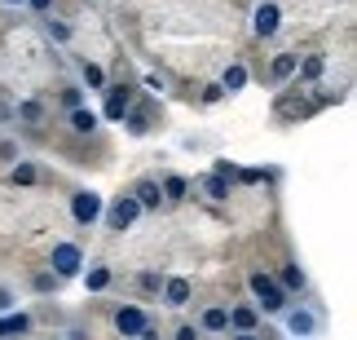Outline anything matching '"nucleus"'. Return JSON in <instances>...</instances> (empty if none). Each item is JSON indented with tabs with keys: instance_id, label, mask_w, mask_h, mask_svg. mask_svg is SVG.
<instances>
[{
	"instance_id": "nucleus-20",
	"label": "nucleus",
	"mask_w": 357,
	"mask_h": 340,
	"mask_svg": "<svg viewBox=\"0 0 357 340\" xmlns=\"http://www.w3.org/2000/svg\"><path fill=\"white\" fill-rule=\"evenodd\" d=\"M98 111H89V106H75V111H71V128L75 133H93V128H98Z\"/></svg>"
},
{
	"instance_id": "nucleus-29",
	"label": "nucleus",
	"mask_w": 357,
	"mask_h": 340,
	"mask_svg": "<svg viewBox=\"0 0 357 340\" xmlns=\"http://www.w3.org/2000/svg\"><path fill=\"white\" fill-rule=\"evenodd\" d=\"M62 102H66V106H71V111H75V106L84 102V89H62Z\"/></svg>"
},
{
	"instance_id": "nucleus-33",
	"label": "nucleus",
	"mask_w": 357,
	"mask_h": 340,
	"mask_svg": "<svg viewBox=\"0 0 357 340\" xmlns=\"http://www.w3.org/2000/svg\"><path fill=\"white\" fill-rule=\"evenodd\" d=\"M176 340H199V332L195 327H181V332H176Z\"/></svg>"
},
{
	"instance_id": "nucleus-24",
	"label": "nucleus",
	"mask_w": 357,
	"mask_h": 340,
	"mask_svg": "<svg viewBox=\"0 0 357 340\" xmlns=\"http://www.w3.org/2000/svg\"><path fill=\"white\" fill-rule=\"evenodd\" d=\"M18 119H26V124H40V119H45V106H40V102H22V106H18Z\"/></svg>"
},
{
	"instance_id": "nucleus-9",
	"label": "nucleus",
	"mask_w": 357,
	"mask_h": 340,
	"mask_svg": "<svg viewBox=\"0 0 357 340\" xmlns=\"http://www.w3.org/2000/svg\"><path fill=\"white\" fill-rule=\"evenodd\" d=\"M287 332L300 336V340L318 336V314H309V309H291V314H287Z\"/></svg>"
},
{
	"instance_id": "nucleus-36",
	"label": "nucleus",
	"mask_w": 357,
	"mask_h": 340,
	"mask_svg": "<svg viewBox=\"0 0 357 340\" xmlns=\"http://www.w3.org/2000/svg\"><path fill=\"white\" fill-rule=\"evenodd\" d=\"M234 340H260V336H256V332H238Z\"/></svg>"
},
{
	"instance_id": "nucleus-23",
	"label": "nucleus",
	"mask_w": 357,
	"mask_h": 340,
	"mask_svg": "<svg viewBox=\"0 0 357 340\" xmlns=\"http://www.w3.org/2000/svg\"><path fill=\"white\" fill-rule=\"evenodd\" d=\"M79 80H84L89 89H106V71H102L98 62H84V66H79Z\"/></svg>"
},
{
	"instance_id": "nucleus-26",
	"label": "nucleus",
	"mask_w": 357,
	"mask_h": 340,
	"mask_svg": "<svg viewBox=\"0 0 357 340\" xmlns=\"http://www.w3.org/2000/svg\"><path fill=\"white\" fill-rule=\"evenodd\" d=\"M49 36L58 40V45H66V40H71V27H66V22H49Z\"/></svg>"
},
{
	"instance_id": "nucleus-21",
	"label": "nucleus",
	"mask_w": 357,
	"mask_h": 340,
	"mask_svg": "<svg viewBox=\"0 0 357 340\" xmlns=\"http://www.w3.org/2000/svg\"><path fill=\"white\" fill-rule=\"evenodd\" d=\"M296 66H300V58H296V53H278L269 71H273V80H291V75H296Z\"/></svg>"
},
{
	"instance_id": "nucleus-37",
	"label": "nucleus",
	"mask_w": 357,
	"mask_h": 340,
	"mask_svg": "<svg viewBox=\"0 0 357 340\" xmlns=\"http://www.w3.org/2000/svg\"><path fill=\"white\" fill-rule=\"evenodd\" d=\"M9 5H22V0H9Z\"/></svg>"
},
{
	"instance_id": "nucleus-10",
	"label": "nucleus",
	"mask_w": 357,
	"mask_h": 340,
	"mask_svg": "<svg viewBox=\"0 0 357 340\" xmlns=\"http://www.w3.org/2000/svg\"><path fill=\"white\" fill-rule=\"evenodd\" d=\"M190 292H195V288H190V279H163V301H168L172 309H181L190 301Z\"/></svg>"
},
{
	"instance_id": "nucleus-22",
	"label": "nucleus",
	"mask_w": 357,
	"mask_h": 340,
	"mask_svg": "<svg viewBox=\"0 0 357 340\" xmlns=\"http://www.w3.org/2000/svg\"><path fill=\"white\" fill-rule=\"evenodd\" d=\"M203 190H208V199H212V203H225V199H229V182H225V177H216V172L208 177V182H203Z\"/></svg>"
},
{
	"instance_id": "nucleus-15",
	"label": "nucleus",
	"mask_w": 357,
	"mask_h": 340,
	"mask_svg": "<svg viewBox=\"0 0 357 340\" xmlns=\"http://www.w3.org/2000/svg\"><path fill=\"white\" fill-rule=\"evenodd\" d=\"M296 71H300V80H305V84H318V80L326 75V58H322V53H313V58H305Z\"/></svg>"
},
{
	"instance_id": "nucleus-1",
	"label": "nucleus",
	"mask_w": 357,
	"mask_h": 340,
	"mask_svg": "<svg viewBox=\"0 0 357 340\" xmlns=\"http://www.w3.org/2000/svg\"><path fill=\"white\" fill-rule=\"evenodd\" d=\"M247 288H252L256 305L265 309V314H282V309H287V292L265 274V269H252V274H247Z\"/></svg>"
},
{
	"instance_id": "nucleus-28",
	"label": "nucleus",
	"mask_w": 357,
	"mask_h": 340,
	"mask_svg": "<svg viewBox=\"0 0 357 340\" xmlns=\"http://www.w3.org/2000/svg\"><path fill=\"white\" fill-rule=\"evenodd\" d=\"M137 283H142V292H159L163 288V274H142Z\"/></svg>"
},
{
	"instance_id": "nucleus-18",
	"label": "nucleus",
	"mask_w": 357,
	"mask_h": 340,
	"mask_svg": "<svg viewBox=\"0 0 357 340\" xmlns=\"http://www.w3.org/2000/svg\"><path fill=\"white\" fill-rule=\"evenodd\" d=\"M40 182V172H36V164H26V159H18V164L9 168V186H36Z\"/></svg>"
},
{
	"instance_id": "nucleus-32",
	"label": "nucleus",
	"mask_w": 357,
	"mask_h": 340,
	"mask_svg": "<svg viewBox=\"0 0 357 340\" xmlns=\"http://www.w3.org/2000/svg\"><path fill=\"white\" fill-rule=\"evenodd\" d=\"M22 5H31L36 13H49V9H53V0H22Z\"/></svg>"
},
{
	"instance_id": "nucleus-6",
	"label": "nucleus",
	"mask_w": 357,
	"mask_h": 340,
	"mask_svg": "<svg viewBox=\"0 0 357 340\" xmlns=\"http://www.w3.org/2000/svg\"><path fill=\"white\" fill-rule=\"evenodd\" d=\"M132 199H137V208H142V212H159L163 190H159L155 177H142V182H137V190H132Z\"/></svg>"
},
{
	"instance_id": "nucleus-4",
	"label": "nucleus",
	"mask_w": 357,
	"mask_h": 340,
	"mask_svg": "<svg viewBox=\"0 0 357 340\" xmlns=\"http://www.w3.org/2000/svg\"><path fill=\"white\" fill-rule=\"evenodd\" d=\"M102 212H106V226H111L115 235H123V230H128V226L137 221V216H142V208H137V199H132V195L115 199L111 208H102Z\"/></svg>"
},
{
	"instance_id": "nucleus-3",
	"label": "nucleus",
	"mask_w": 357,
	"mask_h": 340,
	"mask_svg": "<svg viewBox=\"0 0 357 340\" xmlns=\"http://www.w3.org/2000/svg\"><path fill=\"white\" fill-rule=\"evenodd\" d=\"M84 269V256H79L75 243H53V274L58 279H75Z\"/></svg>"
},
{
	"instance_id": "nucleus-30",
	"label": "nucleus",
	"mask_w": 357,
	"mask_h": 340,
	"mask_svg": "<svg viewBox=\"0 0 357 340\" xmlns=\"http://www.w3.org/2000/svg\"><path fill=\"white\" fill-rule=\"evenodd\" d=\"M238 177H243V182H247V186H256V182H265V172H260V168H243Z\"/></svg>"
},
{
	"instance_id": "nucleus-34",
	"label": "nucleus",
	"mask_w": 357,
	"mask_h": 340,
	"mask_svg": "<svg viewBox=\"0 0 357 340\" xmlns=\"http://www.w3.org/2000/svg\"><path fill=\"white\" fill-rule=\"evenodd\" d=\"M9 305H13V296H9L5 288H0V314H5V309H9Z\"/></svg>"
},
{
	"instance_id": "nucleus-17",
	"label": "nucleus",
	"mask_w": 357,
	"mask_h": 340,
	"mask_svg": "<svg viewBox=\"0 0 357 340\" xmlns=\"http://www.w3.org/2000/svg\"><path fill=\"white\" fill-rule=\"evenodd\" d=\"M31 332V314H5L0 318V336H26Z\"/></svg>"
},
{
	"instance_id": "nucleus-12",
	"label": "nucleus",
	"mask_w": 357,
	"mask_h": 340,
	"mask_svg": "<svg viewBox=\"0 0 357 340\" xmlns=\"http://www.w3.org/2000/svg\"><path fill=\"white\" fill-rule=\"evenodd\" d=\"M256 323H260L256 305H234V309H229V327H234V332H256Z\"/></svg>"
},
{
	"instance_id": "nucleus-13",
	"label": "nucleus",
	"mask_w": 357,
	"mask_h": 340,
	"mask_svg": "<svg viewBox=\"0 0 357 340\" xmlns=\"http://www.w3.org/2000/svg\"><path fill=\"white\" fill-rule=\"evenodd\" d=\"M159 190H163V203H181L190 195V182H185V177H176V172H168L159 182Z\"/></svg>"
},
{
	"instance_id": "nucleus-31",
	"label": "nucleus",
	"mask_w": 357,
	"mask_h": 340,
	"mask_svg": "<svg viewBox=\"0 0 357 340\" xmlns=\"http://www.w3.org/2000/svg\"><path fill=\"white\" fill-rule=\"evenodd\" d=\"M203 98H208V102H221L225 89H221V84H208V89H203Z\"/></svg>"
},
{
	"instance_id": "nucleus-8",
	"label": "nucleus",
	"mask_w": 357,
	"mask_h": 340,
	"mask_svg": "<svg viewBox=\"0 0 357 340\" xmlns=\"http://www.w3.org/2000/svg\"><path fill=\"white\" fill-rule=\"evenodd\" d=\"M128 106H132V89L128 84L106 89V119H123V115H128Z\"/></svg>"
},
{
	"instance_id": "nucleus-16",
	"label": "nucleus",
	"mask_w": 357,
	"mask_h": 340,
	"mask_svg": "<svg viewBox=\"0 0 357 340\" xmlns=\"http://www.w3.org/2000/svg\"><path fill=\"white\" fill-rule=\"evenodd\" d=\"M221 89H225V93H243V89H247V66H243V62L225 66V75H221Z\"/></svg>"
},
{
	"instance_id": "nucleus-5",
	"label": "nucleus",
	"mask_w": 357,
	"mask_h": 340,
	"mask_svg": "<svg viewBox=\"0 0 357 340\" xmlns=\"http://www.w3.org/2000/svg\"><path fill=\"white\" fill-rule=\"evenodd\" d=\"M115 327L132 340V336H142V332L150 327V323H146V314H142L137 305H119V309H115Z\"/></svg>"
},
{
	"instance_id": "nucleus-11",
	"label": "nucleus",
	"mask_w": 357,
	"mask_h": 340,
	"mask_svg": "<svg viewBox=\"0 0 357 340\" xmlns=\"http://www.w3.org/2000/svg\"><path fill=\"white\" fill-rule=\"evenodd\" d=\"M199 327L203 332H229V309L225 305H208V309H203V318H199Z\"/></svg>"
},
{
	"instance_id": "nucleus-2",
	"label": "nucleus",
	"mask_w": 357,
	"mask_h": 340,
	"mask_svg": "<svg viewBox=\"0 0 357 340\" xmlns=\"http://www.w3.org/2000/svg\"><path fill=\"white\" fill-rule=\"evenodd\" d=\"M102 208H106V203H102V195H93V190H75V195H71V216L79 226H98Z\"/></svg>"
},
{
	"instance_id": "nucleus-27",
	"label": "nucleus",
	"mask_w": 357,
	"mask_h": 340,
	"mask_svg": "<svg viewBox=\"0 0 357 340\" xmlns=\"http://www.w3.org/2000/svg\"><path fill=\"white\" fill-rule=\"evenodd\" d=\"M31 283H36V292H53L58 288V274H36Z\"/></svg>"
},
{
	"instance_id": "nucleus-35",
	"label": "nucleus",
	"mask_w": 357,
	"mask_h": 340,
	"mask_svg": "<svg viewBox=\"0 0 357 340\" xmlns=\"http://www.w3.org/2000/svg\"><path fill=\"white\" fill-rule=\"evenodd\" d=\"M137 340H159V332H155V327H146V332L137 336Z\"/></svg>"
},
{
	"instance_id": "nucleus-19",
	"label": "nucleus",
	"mask_w": 357,
	"mask_h": 340,
	"mask_svg": "<svg viewBox=\"0 0 357 340\" xmlns=\"http://www.w3.org/2000/svg\"><path fill=\"white\" fill-rule=\"evenodd\" d=\"M111 269H106V265H93V269H84V288L89 292H106V288H111Z\"/></svg>"
},
{
	"instance_id": "nucleus-25",
	"label": "nucleus",
	"mask_w": 357,
	"mask_h": 340,
	"mask_svg": "<svg viewBox=\"0 0 357 340\" xmlns=\"http://www.w3.org/2000/svg\"><path fill=\"white\" fill-rule=\"evenodd\" d=\"M128 133H132V138H146V133H150V119H146L142 111H132V115H128Z\"/></svg>"
},
{
	"instance_id": "nucleus-14",
	"label": "nucleus",
	"mask_w": 357,
	"mask_h": 340,
	"mask_svg": "<svg viewBox=\"0 0 357 340\" xmlns=\"http://www.w3.org/2000/svg\"><path fill=\"white\" fill-rule=\"evenodd\" d=\"M273 283H278L282 292H305V283H309V279H305V269H300V265L291 261V265H282V274L273 279Z\"/></svg>"
},
{
	"instance_id": "nucleus-7",
	"label": "nucleus",
	"mask_w": 357,
	"mask_h": 340,
	"mask_svg": "<svg viewBox=\"0 0 357 340\" xmlns=\"http://www.w3.org/2000/svg\"><path fill=\"white\" fill-rule=\"evenodd\" d=\"M278 27H282V9L273 5V0H269V5H260V9H256V18H252V31H256L260 40H265V36H273Z\"/></svg>"
}]
</instances>
